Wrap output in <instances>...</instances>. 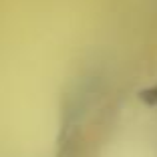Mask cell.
<instances>
[{
    "mask_svg": "<svg viewBox=\"0 0 157 157\" xmlns=\"http://www.w3.org/2000/svg\"><path fill=\"white\" fill-rule=\"evenodd\" d=\"M141 101L149 107H157V87H149V89H143L141 91Z\"/></svg>",
    "mask_w": 157,
    "mask_h": 157,
    "instance_id": "1",
    "label": "cell"
}]
</instances>
